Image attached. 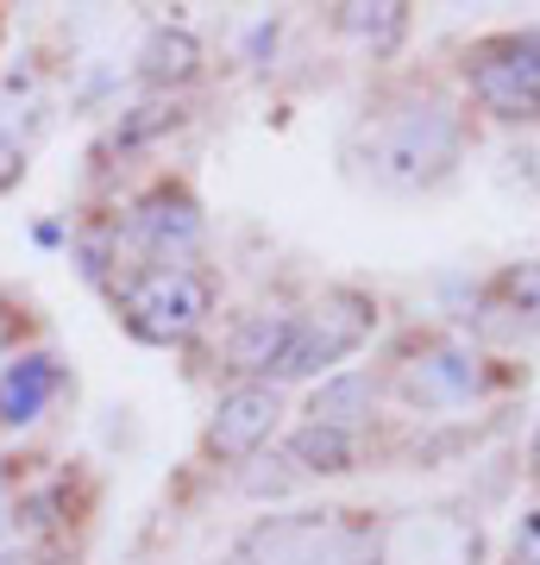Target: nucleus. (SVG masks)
<instances>
[{"mask_svg": "<svg viewBox=\"0 0 540 565\" xmlns=\"http://www.w3.org/2000/svg\"><path fill=\"white\" fill-rule=\"evenodd\" d=\"M296 321L289 308H258V315H240V327L226 333V371L240 384H271L277 364L289 359V340H296Z\"/></svg>", "mask_w": 540, "mask_h": 565, "instance_id": "nucleus-9", "label": "nucleus"}, {"mask_svg": "<svg viewBox=\"0 0 540 565\" xmlns=\"http://www.w3.org/2000/svg\"><path fill=\"white\" fill-rule=\"evenodd\" d=\"M201 76V39L182 32V25H151L139 44V82L145 88H189Z\"/></svg>", "mask_w": 540, "mask_h": 565, "instance_id": "nucleus-12", "label": "nucleus"}, {"mask_svg": "<svg viewBox=\"0 0 540 565\" xmlns=\"http://www.w3.org/2000/svg\"><path fill=\"white\" fill-rule=\"evenodd\" d=\"M63 390V359L57 352H20V359L0 364V427L7 434H20L44 415V408L57 403Z\"/></svg>", "mask_w": 540, "mask_h": 565, "instance_id": "nucleus-10", "label": "nucleus"}, {"mask_svg": "<svg viewBox=\"0 0 540 565\" xmlns=\"http://www.w3.org/2000/svg\"><path fill=\"white\" fill-rule=\"evenodd\" d=\"M465 158V114L441 95H409L390 102L364 126V177L390 195L441 189Z\"/></svg>", "mask_w": 540, "mask_h": 565, "instance_id": "nucleus-1", "label": "nucleus"}, {"mask_svg": "<svg viewBox=\"0 0 540 565\" xmlns=\"http://www.w3.org/2000/svg\"><path fill=\"white\" fill-rule=\"evenodd\" d=\"M528 471H534V484H540V422H534V440H528Z\"/></svg>", "mask_w": 540, "mask_h": 565, "instance_id": "nucleus-20", "label": "nucleus"}, {"mask_svg": "<svg viewBox=\"0 0 540 565\" xmlns=\"http://www.w3.org/2000/svg\"><path fill=\"white\" fill-rule=\"evenodd\" d=\"M465 88L472 102L502 126L540 120V25L528 32H497L465 51Z\"/></svg>", "mask_w": 540, "mask_h": 565, "instance_id": "nucleus-3", "label": "nucleus"}, {"mask_svg": "<svg viewBox=\"0 0 540 565\" xmlns=\"http://www.w3.org/2000/svg\"><path fill=\"white\" fill-rule=\"evenodd\" d=\"M20 182H25V151L0 132V195H7V189H20Z\"/></svg>", "mask_w": 540, "mask_h": 565, "instance_id": "nucleus-18", "label": "nucleus"}, {"mask_svg": "<svg viewBox=\"0 0 540 565\" xmlns=\"http://www.w3.org/2000/svg\"><path fill=\"white\" fill-rule=\"evenodd\" d=\"M333 25L340 32H352L359 44H371V57H390L402 44V32H409V7L402 0H371V7H333Z\"/></svg>", "mask_w": 540, "mask_h": 565, "instance_id": "nucleus-14", "label": "nucleus"}, {"mask_svg": "<svg viewBox=\"0 0 540 565\" xmlns=\"http://www.w3.org/2000/svg\"><path fill=\"white\" fill-rule=\"evenodd\" d=\"M120 327L145 345H182L195 340L214 315V277L201 264H139L114 289Z\"/></svg>", "mask_w": 540, "mask_h": 565, "instance_id": "nucleus-2", "label": "nucleus"}, {"mask_svg": "<svg viewBox=\"0 0 540 565\" xmlns=\"http://www.w3.org/2000/svg\"><path fill=\"white\" fill-rule=\"evenodd\" d=\"M177 126H182V114L170 102H145V107H133V114H120L114 145H120V151H133V145H151V139H163V132H177Z\"/></svg>", "mask_w": 540, "mask_h": 565, "instance_id": "nucleus-16", "label": "nucleus"}, {"mask_svg": "<svg viewBox=\"0 0 540 565\" xmlns=\"http://www.w3.org/2000/svg\"><path fill=\"white\" fill-rule=\"evenodd\" d=\"M396 396L409 408H427V415L478 403L484 396V359L465 340H453V333H427V340L396 364Z\"/></svg>", "mask_w": 540, "mask_h": 565, "instance_id": "nucleus-5", "label": "nucleus"}, {"mask_svg": "<svg viewBox=\"0 0 540 565\" xmlns=\"http://www.w3.org/2000/svg\"><path fill=\"white\" fill-rule=\"evenodd\" d=\"M277 422H283V390L277 384H233L221 403H214V415H208L201 452L221 459V465H240L277 434Z\"/></svg>", "mask_w": 540, "mask_h": 565, "instance_id": "nucleus-7", "label": "nucleus"}, {"mask_svg": "<svg viewBox=\"0 0 540 565\" xmlns=\"http://www.w3.org/2000/svg\"><path fill=\"white\" fill-rule=\"evenodd\" d=\"M509 565H540V497L509 527Z\"/></svg>", "mask_w": 540, "mask_h": 565, "instance_id": "nucleus-17", "label": "nucleus"}, {"mask_svg": "<svg viewBox=\"0 0 540 565\" xmlns=\"http://www.w3.org/2000/svg\"><path fill=\"white\" fill-rule=\"evenodd\" d=\"M371 333H378V296H364V289H352V282L320 289V302L296 321L289 359L277 364V377H271V384L283 390V384L315 377V371H333V364L352 359V352H359Z\"/></svg>", "mask_w": 540, "mask_h": 565, "instance_id": "nucleus-4", "label": "nucleus"}, {"mask_svg": "<svg viewBox=\"0 0 540 565\" xmlns=\"http://www.w3.org/2000/svg\"><path fill=\"white\" fill-rule=\"evenodd\" d=\"M289 465H296V478H346V471H359V434L301 422L289 434Z\"/></svg>", "mask_w": 540, "mask_h": 565, "instance_id": "nucleus-13", "label": "nucleus"}, {"mask_svg": "<svg viewBox=\"0 0 540 565\" xmlns=\"http://www.w3.org/2000/svg\"><path fill=\"white\" fill-rule=\"evenodd\" d=\"M0 565H44V553H32V546H0Z\"/></svg>", "mask_w": 540, "mask_h": 565, "instance_id": "nucleus-19", "label": "nucleus"}, {"mask_svg": "<svg viewBox=\"0 0 540 565\" xmlns=\"http://www.w3.org/2000/svg\"><path fill=\"white\" fill-rule=\"evenodd\" d=\"M233 565H352V553L327 515H283V522H264Z\"/></svg>", "mask_w": 540, "mask_h": 565, "instance_id": "nucleus-8", "label": "nucleus"}, {"mask_svg": "<svg viewBox=\"0 0 540 565\" xmlns=\"http://www.w3.org/2000/svg\"><path fill=\"white\" fill-rule=\"evenodd\" d=\"M490 296L502 302V315L528 333H540V258H521V264H502Z\"/></svg>", "mask_w": 540, "mask_h": 565, "instance_id": "nucleus-15", "label": "nucleus"}, {"mask_svg": "<svg viewBox=\"0 0 540 565\" xmlns=\"http://www.w3.org/2000/svg\"><path fill=\"white\" fill-rule=\"evenodd\" d=\"M201 202L182 189V182H151L139 202L126 207V239L139 245L151 264H195L201 252Z\"/></svg>", "mask_w": 540, "mask_h": 565, "instance_id": "nucleus-6", "label": "nucleus"}, {"mask_svg": "<svg viewBox=\"0 0 540 565\" xmlns=\"http://www.w3.org/2000/svg\"><path fill=\"white\" fill-rule=\"evenodd\" d=\"M383 384L371 371H333V377H320V390L301 403V415L315 427H340V434H359L371 422V408H378Z\"/></svg>", "mask_w": 540, "mask_h": 565, "instance_id": "nucleus-11", "label": "nucleus"}]
</instances>
